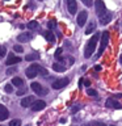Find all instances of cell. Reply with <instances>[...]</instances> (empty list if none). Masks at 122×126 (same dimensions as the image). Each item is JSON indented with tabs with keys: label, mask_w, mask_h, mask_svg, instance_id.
<instances>
[{
	"label": "cell",
	"mask_w": 122,
	"mask_h": 126,
	"mask_svg": "<svg viewBox=\"0 0 122 126\" xmlns=\"http://www.w3.org/2000/svg\"><path fill=\"white\" fill-rule=\"evenodd\" d=\"M7 54V49L5 46H0V57H4Z\"/></svg>",
	"instance_id": "f1b7e54d"
},
{
	"label": "cell",
	"mask_w": 122,
	"mask_h": 126,
	"mask_svg": "<svg viewBox=\"0 0 122 126\" xmlns=\"http://www.w3.org/2000/svg\"><path fill=\"white\" fill-rule=\"evenodd\" d=\"M47 26H49V29H53V28H55V26H57V22H55L54 20H51V21H49V22H47Z\"/></svg>",
	"instance_id": "83f0119b"
},
{
	"label": "cell",
	"mask_w": 122,
	"mask_h": 126,
	"mask_svg": "<svg viewBox=\"0 0 122 126\" xmlns=\"http://www.w3.org/2000/svg\"><path fill=\"white\" fill-rule=\"evenodd\" d=\"M9 117V112L4 105H0V121H5Z\"/></svg>",
	"instance_id": "5bb4252c"
},
{
	"label": "cell",
	"mask_w": 122,
	"mask_h": 126,
	"mask_svg": "<svg viewBox=\"0 0 122 126\" xmlns=\"http://www.w3.org/2000/svg\"><path fill=\"white\" fill-rule=\"evenodd\" d=\"M28 28H29V29H37V28H38V22L37 21H30L29 24H28Z\"/></svg>",
	"instance_id": "7402d4cb"
},
{
	"label": "cell",
	"mask_w": 122,
	"mask_h": 126,
	"mask_svg": "<svg viewBox=\"0 0 122 126\" xmlns=\"http://www.w3.org/2000/svg\"><path fill=\"white\" fill-rule=\"evenodd\" d=\"M25 92H26V89H25V88H24V87H22V89H20L18 92H17V96H22V94L25 93Z\"/></svg>",
	"instance_id": "d6a6232c"
},
{
	"label": "cell",
	"mask_w": 122,
	"mask_h": 126,
	"mask_svg": "<svg viewBox=\"0 0 122 126\" xmlns=\"http://www.w3.org/2000/svg\"><path fill=\"white\" fill-rule=\"evenodd\" d=\"M53 70L57 71V72H63V71H66V67L62 64V63H54L53 64Z\"/></svg>",
	"instance_id": "d6986e66"
},
{
	"label": "cell",
	"mask_w": 122,
	"mask_h": 126,
	"mask_svg": "<svg viewBox=\"0 0 122 126\" xmlns=\"http://www.w3.org/2000/svg\"><path fill=\"white\" fill-rule=\"evenodd\" d=\"M13 50L16 51V53H22V51H24V49H22L21 45H15V46H13Z\"/></svg>",
	"instance_id": "cb8c5ba5"
},
{
	"label": "cell",
	"mask_w": 122,
	"mask_h": 126,
	"mask_svg": "<svg viewBox=\"0 0 122 126\" xmlns=\"http://www.w3.org/2000/svg\"><path fill=\"white\" fill-rule=\"evenodd\" d=\"M31 38H33V33H31V32H24V33L17 35L18 42H29Z\"/></svg>",
	"instance_id": "52a82bcc"
},
{
	"label": "cell",
	"mask_w": 122,
	"mask_h": 126,
	"mask_svg": "<svg viewBox=\"0 0 122 126\" xmlns=\"http://www.w3.org/2000/svg\"><path fill=\"white\" fill-rule=\"evenodd\" d=\"M25 59L28 62H31V61H37V59H39V54H28Z\"/></svg>",
	"instance_id": "44dd1931"
},
{
	"label": "cell",
	"mask_w": 122,
	"mask_h": 126,
	"mask_svg": "<svg viewBox=\"0 0 122 126\" xmlns=\"http://www.w3.org/2000/svg\"><path fill=\"white\" fill-rule=\"evenodd\" d=\"M30 67H31V68H34L35 71H37V74H41L42 76H46V75L49 74V72H47V70H46V68H43L42 66H39L38 63H33V64H31Z\"/></svg>",
	"instance_id": "7c38bea8"
},
{
	"label": "cell",
	"mask_w": 122,
	"mask_h": 126,
	"mask_svg": "<svg viewBox=\"0 0 122 126\" xmlns=\"http://www.w3.org/2000/svg\"><path fill=\"white\" fill-rule=\"evenodd\" d=\"M112 126H116V125H112Z\"/></svg>",
	"instance_id": "60d3db41"
},
{
	"label": "cell",
	"mask_w": 122,
	"mask_h": 126,
	"mask_svg": "<svg viewBox=\"0 0 122 126\" xmlns=\"http://www.w3.org/2000/svg\"><path fill=\"white\" fill-rule=\"evenodd\" d=\"M12 84H13L15 87L21 88V87H24V80L21 78H13V79H12Z\"/></svg>",
	"instance_id": "ac0fdd59"
},
{
	"label": "cell",
	"mask_w": 122,
	"mask_h": 126,
	"mask_svg": "<svg viewBox=\"0 0 122 126\" xmlns=\"http://www.w3.org/2000/svg\"><path fill=\"white\" fill-rule=\"evenodd\" d=\"M8 126H21V121L20 120H12Z\"/></svg>",
	"instance_id": "603a6c76"
},
{
	"label": "cell",
	"mask_w": 122,
	"mask_h": 126,
	"mask_svg": "<svg viewBox=\"0 0 122 126\" xmlns=\"http://www.w3.org/2000/svg\"><path fill=\"white\" fill-rule=\"evenodd\" d=\"M26 126H30V125H26Z\"/></svg>",
	"instance_id": "ab89813d"
},
{
	"label": "cell",
	"mask_w": 122,
	"mask_h": 126,
	"mask_svg": "<svg viewBox=\"0 0 122 126\" xmlns=\"http://www.w3.org/2000/svg\"><path fill=\"white\" fill-rule=\"evenodd\" d=\"M83 81H84L83 79H80V80H79V88H81V85H83Z\"/></svg>",
	"instance_id": "e575fe53"
},
{
	"label": "cell",
	"mask_w": 122,
	"mask_h": 126,
	"mask_svg": "<svg viewBox=\"0 0 122 126\" xmlns=\"http://www.w3.org/2000/svg\"><path fill=\"white\" fill-rule=\"evenodd\" d=\"M117 97H122V94H117Z\"/></svg>",
	"instance_id": "74e56055"
},
{
	"label": "cell",
	"mask_w": 122,
	"mask_h": 126,
	"mask_svg": "<svg viewBox=\"0 0 122 126\" xmlns=\"http://www.w3.org/2000/svg\"><path fill=\"white\" fill-rule=\"evenodd\" d=\"M4 91H5L7 93H11L12 92V85L11 84H7L5 87H4Z\"/></svg>",
	"instance_id": "1f68e13d"
},
{
	"label": "cell",
	"mask_w": 122,
	"mask_h": 126,
	"mask_svg": "<svg viewBox=\"0 0 122 126\" xmlns=\"http://www.w3.org/2000/svg\"><path fill=\"white\" fill-rule=\"evenodd\" d=\"M105 105L108 106V108H113V109H122V105L117 100H114V98H108L105 102Z\"/></svg>",
	"instance_id": "30bf717a"
},
{
	"label": "cell",
	"mask_w": 122,
	"mask_h": 126,
	"mask_svg": "<svg viewBox=\"0 0 122 126\" xmlns=\"http://www.w3.org/2000/svg\"><path fill=\"white\" fill-rule=\"evenodd\" d=\"M25 74H26V78H29V79H34L38 75L37 71H35L34 68H31V67H28V68L25 70Z\"/></svg>",
	"instance_id": "2e32d148"
},
{
	"label": "cell",
	"mask_w": 122,
	"mask_h": 126,
	"mask_svg": "<svg viewBox=\"0 0 122 126\" xmlns=\"http://www.w3.org/2000/svg\"><path fill=\"white\" fill-rule=\"evenodd\" d=\"M98 39H100V33H96L88 41V43H87V46H85V50H84V57L85 58H91V57H92V54L94 53V49H96V45H97Z\"/></svg>",
	"instance_id": "6da1fadb"
},
{
	"label": "cell",
	"mask_w": 122,
	"mask_h": 126,
	"mask_svg": "<svg viewBox=\"0 0 122 126\" xmlns=\"http://www.w3.org/2000/svg\"><path fill=\"white\" fill-rule=\"evenodd\" d=\"M85 126H106L104 122H91V124L85 125Z\"/></svg>",
	"instance_id": "d4e9b609"
},
{
	"label": "cell",
	"mask_w": 122,
	"mask_h": 126,
	"mask_svg": "<svg viewBox=\"0 0 122 126\" xmlns=\"http://www.w3.org/2000/svg\"><path fill=\"white\" fill-rule=\"evenodd\" d=\"M108 43H109V32H102V34H101L100 47H98V53H97V55H96V58H98L102 53H104V50L106 49Z\"/></svg>",
	"instance_id": "7a4b0ae2"
},
{
	"label": "cell",
	"mask_w": 122,
	"mask_h": 126,
	"mask_svg": "<svg viewBox=\"0 0 122 126\" xmlns=\"http://www.w3.org/2000/svg\"><path fill=\"white\" fill-rule=\"evenodd\" d=\"M16 71H17V70H16V67H12V68H8L7 70V75H12V74H15L16 72Z\"/></svg>",
	"instance_id": "4dcf8cb0"
},
{
	"label": "cell",
	"mask_w": 122,
	"mask_h": 126,
	"mask_svg": "<svg viewBox=\"0 0 122 126\" xmlns=\"http://www.w3.org/2000/svg\"><path fill=\"white\" fill-rule=\"evenodd\" d=\"M43 37H45L49 42H54L55 41V37H54V33L53 32H45V33H42Z\"/></svg>",
	"instance_id": "ffe728a7"
},
{
	"label": "cell",
	"mask_w": 122,
	"mask_h": 126,
	"mask_svg": "<svg viewBox=\"0 0 122 126\" xmlns=\"http://www.w3.org/2000/svg\"><path fill=\"white\" fill-rule=\"evenodd\" d=\"M112 16H113V15H112V12L106 11L104 15L98 17V18H100V24H101V25H108V24L112 21Z\"/></svg>",
	"instance_id": "ba28073f"
},
{
	"label": "cell",
	"mask_w": 122,
	"mask_h": 126,
	"mask_svg": "<svg viewBox=\"0 0 122 126\" xmlns=\"http://www.w3.org/2000/svg\"><path fill=\"white\" fill-rule=\"evenodd\" d=\"M87 18H88V12H87V11H81L80 13L77 15V18H76L77 25H79V26H84Z\"/></svg>",
	"instance_id": "8992f818"
},
{
	"label": "cell",
	"mask_w": 122,
	"mask_h": 126,
	"mask_svg": "<svg viewBox=\"0 0 122 126\" xmlns=\"http://www.w3.org/2000/svg\"><path fill=\"white\" fill-rule=\"evenodd\" d=\"M87 94H89V96H97V92L94 89L88 88V89H87Z\"/></svg>",
	"instance_id": "484cf974"
},
{
	"label": "cell",
	"mask_w": 122,
	"mask_h": 126,
	"mask_svg": "<svg viewBox=\"0 0 122 126\" xmlns=\"http://www.w3.org/2000/svg\"><path fill=\"white\" fill-rule=\"evenodd\" d=\"M67 8H68V12L71 15H75L77 11V3L75 0H68L67 1Z\"/></svg>",
	"instance_id": "8fae6325"
},
{
	"label": "cell",
	"mask_w": 122,
	"mask_h": 126,
	"mask_svg": "<svg viewBox=\"0 0 122 126\" xmlns=\"http://www.w3.org/2000/svg\"><path fill=\"white\" fill-rule=\"evenodd\" d=\"M45 106H46V102L43 100H37L31 104V110H33V112H39V110H42Z\"/></svg>",
	"instance_id": "9c48e42d"
},
{
	"label": "cell",
	"mask_w": 122,
	"mask_h": 126,
	"mask_svg": "<svg viewBox=\"0 0 122 126\" xmlns=\"http://www.w3.org/2000/svg\"><path fill=\"white\" fill-rule=\"evenodd\" d=\"M94 70H96V71H100V70H101V66H96V67H94Z\"/></svg>",
	"instance_id": "8d00e7d4"
},
{
	"label": "cell",
	"mask_w": 122,
	"mask_h": 126,
	"mask_svg": "<svg viewBox=\"0 0 122 126\" xmlns=\"http://www.w3.org/2000/svg\"><path fill=\"white\" fill-rule=\"evenodd\" d=\"M94 30H96V22L91 21L88 24V26H87V29H85V34H91V33H93Z\"/></svg>",
	"instance_id": "e0dca14e"
},
{
	"label": "cell",
	"mask_w": 122,
	"mask_h": 126,
	"mask_svg": "<svg viewBox=\"0 0 122 126\" xmlns=\"http://www.w3.org/2000/svg\"><path fill=\"white\" fill-rule=\"evenodd\" d=\"M83 3H84L85 5H92V1H89V0H83Z\"/></svg>",
	"instance_id": "836d02e7"
},
{
	"label": "cell",
	"mask_w": 122,
	"mask_h": 126,
	"mask_svg": "<svg viewBox=\"0 0 122 126\" xmlns=\"http://www.w3.org/2000/svg\"><path fill=\"white\" fill-rule=\"evenodd\" d=\"M121 63H122V55H121Z\"/></svg>",
	"instance_id": "f35d334b"
},
{
	"label": "cell",
	"mask_w": 122,
	"mask_h": 126,
	"mask_svg": "<svg viewBox=\"0 0 122 126\" xmlns=\"http://www.w3.org/2000/svg\"><path fill=\"white\" fill-rule=\"evenodd\" d=\"M20 62H21V58H20V57H15L13 54H11L9 57H8V59H7L5 64L7 66H12V64H16V63H20Z\"/></svg>",
	"instance_id": "4fadbf2b"
},
{
	"label": "cell",
	"mask_w": 122,
	"mask_h": 126,
	"mask_svg": "<svg viewBox=\"0 0 122 126\" xmlns=\"http://www.w3.org/2000/svg\"><path fill=\"white\" fill-rule=\"evenodd\" d=\"M33 102H34L33 96H26V97H24L21 100V106L22 108H28V106H30Z\"/></svg>",
	"instance_id": "9a60e30c"
},
{
	"label": "cell",
	"mask_w": 122,
	"mask_h": 126,
	"mask_svg": "<svg viewBox=\"0 0 122 126\" xmlns=\"http://www.w3.org/2000/svg\"><path fill=\"white\" fill-rule=\"evenodd\" d=\"M30 88H31V91H33L35 94H38V96H43V94L47 93V91L43 88L42 84H41V83H38V81H33V83H31Z\"/></svg>",
	"instance_id": "3957f363"
},
{
	"label": "cell",
	"mask_w": 122,
	"mask_h": 126,
	"mask_svg": "<svg viewBox=\"0 0 122 126\" xmlns=\"http://www.w3.org/2000/svg\"><path fill=\"white\" fill-rule=\"evenodd\" d=\"M94 7H96V13L98 15V17L102 16L106 11H108V9H106V7H105V3L102 1V0H97V1L94 3Z\"/></svg>",
	"instance_id": "5b68a950"
},
{
	"label": "cell",
	"mask_w": 122,
	"mask_h": 126,
	"mask_svg": "<svg viewBox=\"0 0 122 126\" xmlns=\"http://www.w3.org/2000/svg\"><path fill=\"white\" fill-rule=\"evenodd\" d=\"M83 108V105H75V106H72V108H71V112L72 113H76L77 110H80Z\"/></svg>",
	"instance_id": "4316f807"
},
{
	"label": "cell",
	"mask_w": 122,
	"mask_h": 126,
	"mask_svg": "<svg viewBox=\"0 0 122 126\" xmlns=\"http://www.w3.org/2000/svg\"><path fill=\"white\" fill-rule=\"evenodd\" d=\"M84 83H85V87H89V85H91V81H89V80H85Z\"/></svg>",
	"instance_id": "d590c367"
},
{
	"label": "cell",
	"mask_w": 122,
	"mask_h": 126,
	"mask_svg": "<svg viewBox=\"0 0 122 126\" xmlns=\"http://www.w3.org/2000/svg\"><path fill=\"white\" fill-rule=\"evenodd\" d=\"M62 49H61V47H59V49H57V51H55V58H57V59H59V58H61V55H62Z\"/></svg>",
	"instance_id": "f546056e"
},
{
	"label": "cell",
	"mask_w": 122,
	"mask_h": 126,
	"mask_svg": "<svg viewBox=\"0 0 122 126\" xmlns=\"http://www.w3.org/2000/svg\"><path fill=\"white\" fill-rule=\"evenodd\" d=\"M68 83H70V79L68 78L57 79V80H54V83H53V88L54 89H62V88H64Z\"/></svg>",
	"instance_id": "277c9868"
}]
</instances>
